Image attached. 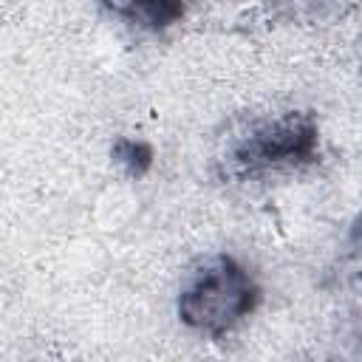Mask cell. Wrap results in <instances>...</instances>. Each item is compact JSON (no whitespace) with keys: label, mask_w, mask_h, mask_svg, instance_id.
Listing matches in <instances>:
<instances>
[{"label":"cell","mask_w":362,"mask_h":362,"mask_svg":"<svg viewBox=\"0 0 362 362\" xmlns=\"http://www.w3.org/2000/svg\"><path fill=\"white\" fill-rule=\"evenodd\" d=\"M257 303L260 286L255 277L232 255H215L187 277L175 311L187 328L218 339L246 320Z\"/></svg>","instance_id":"cell-1"},{"label":"cell","mask_w":362,"mask_h":362,"mask_svg":"<svg viewBox=\"0 0 362 362\" xmlns=\"http://www.w3.org/2000/svg\"><path fill=\"white\" fill-rule=\"evenodd\" d=\"M320 127L311 113L288 110L252 124L221 158L226 178H252L266 170L300 167L317 158Z\"/></svg>","instance_id":"cell-2"},{"label":"cell","mask_w":362,"mask_h":362,"mask_svg":"<svg viewBox=\"0 0 362 362\" xmlns=\"http://www.w3.org/2000/svg\"><path fill=\"white\" fill-rule=\"evenodd\" d=\"M116 8L150 31H164L184 17V0H119Z\"/></svg>","instance_id":"cell-3"},{"label":"cell","mask_w":362,"mask_h":362,"mask_svg":"<svg viewBox=\"0 0 362 362\" xmlns=\"http://www.w3.org/2000/svg\"><path fill=\"white\" fill-rule=\"evenodd\" d=\"M113 161L130 175V178H144L156 161V150L150 141L144 139H130V136H119L110 147Z\"/></svg>","instance_id":"cell-4"}]
</instances>
